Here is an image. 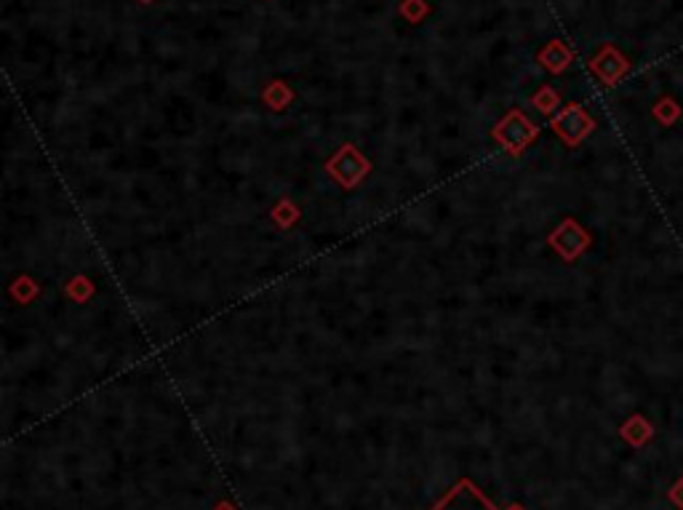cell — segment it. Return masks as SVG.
<instances>
[{"mask_svg":"<svg viewBox=\"0 0 683 510\" xmlns=\"http://www.w3.org/2000/svg\"><path fill=\"white\" fill-rule=\"evenodd\" d=\"M94 292H97L94 284H91L89 278H83V276H75L70 284H64V294H67L70 300H75V302H86Z\"/></svg>","mask_w":683,"mask_h":510,"instance_id":"cell-13","label":"cell"},{"mask_svg":"<svg viewBox=\"0 0 683 510\" xmlns=\"http://www.w3.org/2000/svg\"><path fill=\"white\" fill-rule=\"evenodd\" d=\"M505 510H526V508H523V506H518V503H512V506H508Z\"/></svg>","mask_w":683,"mask_h":510,"instance_id":"cell-16","label":"cell"},{"mask_svg":"<svg viewBox=\"0 0 683 510\" xmlns=\"http://www.w3.org/2000/svg\"><path fill=\"white\" fill-rule=\"evenodd\" d=\"M430 510H500L470 479L454 481Z\"/></svg>","mask_w":683,"mask_h":510,"instance_id":"cell-4","label":"cell"},{"mask_svg":"<svg viewBox=\"0 0 683 510\" xmlns=\"http://www.w3.org/2000/svg\"><path fill=\"white\" fill-rule=\"evenodd\" d=\"M299 208L289 200V198H281L275 206H273V222L278 225V227H283V230H291L297 222H299Z\"/></svg>","mask_w":683,"mask_h":510,"instance_id":"cell-9","label":"cell"},{"mask_svg":"<svg viewBox=\"0 0 683 510\" xmlns=\"http://www.w3.org/2000/svg\"><path fill=\"white\" fill-rule=\"evenodd\" d=\"M262 102L275 110V113H283L291 102H294V91L286 81H270L262 91Z\"/></svg>","mask_w":683,"mask_h":510,"instance_id":"cell-8","label":"cell"},{"mask_svg":"<svg viewBox=\"0 0 683 510\" xmlns=\"http://www.w3.org/2000/svg\"><path fill=\"white\" fill-rule=\"evenodd\" d=\"M326 174L340 184L342 190H355L371 174V161L352 142H344L326 161Z\"/></svg>","mask_w":683,"mask_h":510,"instance_id":"cell-2","label":"cell"},{"mask_svg":"<svg viewBox=\"0 0 683 510\" xmlns=\"http://www.w3.org/2000/svg\"><path fill=\"white\" fill-rule=\"evenodd\" d=\"M547 243L563 257V259H577L587 246H590V235L574 222V219H563L550 235H547Z\"/></svg>","mask_w":683,"mask_h":510,"instance_id":"cell-5","label":"cell"},{"mask_svg":"<svg viewBox=\"0 0 683 510\" xmlns=\"http://www.w3.org/2000/svg\"><path fill=\"white\" fill-rule=\"evenodd\" d=\"M214 510H238V508H235V506H232V503H227V500H222V503H216V506H214Z\"/></svg>","mask_w":683,"mask_h":510,"instance_id":"cell-15","label":"cell"},{"mask_svg":"<svg viewBox=\"0 0 683 510\" xmlns=\"http://www.w3.org/2000/svg\"><path fill=\"white\" fill-rule=\"evenodd\" d=\"M679 115H681V107H679V102H676V99H670V97L660 99V102H657V107H654V118H657V121H662L665 126H670Z\"/></svg>","mask_w":683,"mask_h":510,"instance_id":"cell-14","label":"cell"},{"mask_svg":"<svg viewBox=\"0 0 683 510\" xmlns=\"http://www.w3.org/2000/svg\"><path fill=\"white\" fill-rule=\"evenodd\" d=\"M398 13L409 21V24H422L430 16V3L427 0H401Z\"/></svg>","mask_w":683,"mask_h":510,"instance_id":"cell-10","label":"cell"},{"mask_svg":"<svg viewBox=\"0 0 683 510\" xmlns=\"http://www.w3.org/2000/svg\"><path fill=\"white\" fill-rule=\"evenodd\" d=\"M38 292H40V286H38L30 276H19V278L11 284V294H13V300H16L19 305H30V302L38 297Z\"/></svg>","mask_w":683,"mask_h":510,"instance_id":"cell-12","label":"cell"},{"mask_svg":"<svg viewBox=\"0 0 683 510\" xmlns=\"http://www.w3.org/2000/svg\"><path fill=\"white\" fill-rule=\"evenodd\" d=\"M550 129L569 145V148H577L579 142H585L593 129H595V121L585 113L582 105H566L561 107L552 121H550Z\"/></svg>","mask_w":683,"mask_h":510,"instance_id":"cell-3","label":"cell"},{"mask_svg":"<svg viewBox=\"0 0 683 510\" xmlns=\"http://www.w3.org/2000/svg\"><path fill=\"white\" fill-rule=\"evenodd\" d=\"M536 62L550 72V75H561L571 67L574 62V51L563 43V40H550L539 54H536Z\"/></svg>","mask_w":683,"mask_h":510,"instance_id":"cell-7","label":"cell"},{"mask_svg":"<svg viewBox=\"0 0 683 510\" xmlns=\"http://www.w3.org/2000/svg\"><path fill=\"white\" fill-rule=\"evenodd\" d=\"M590 70H593V75L603 83V86H617L625 75H628V70H630V62L614 48V46H603L593 59H590Z\"/></svg>","mask_w":683,"mask_h":510,"instance_id":"cell-6","label":"cell"},{"mask_svg":"<svg viewBox=\"0 0 683 510\" xmlns=\"http://www.w3.org/2000/svg\"><path fill=\"white\" fill-rule=\"evenodd\" d=\"M531 105H534L539 113H544V115H552V113L561 107V97H558V91H555V89H550V86H542L536 94H531Z\"/></svg>","mask_w":683,"mask_h":510,"instance_id":"cell-11","label":"cell"},{"mask_svg":"<svg viewBox=\"0 0 683 510\" xmlns=\"http://www.w3.org/2000/svg\"><path fill=\"white\" fill-rule=\"evenodd\" d=\"M492 137L508 156H523L526 148L539 137V126L531 123L520 110H508L492 129Z\"/></svg>","mask_w":683,"mask_h":510,"instance_id":"cell-1","label":"cell"},{"mask_svg":"<svg viewBox=\"0 0 683 510\" xmlns=\"http://www.w3.org/2000/svg\"><path fill=\"white\" fill-rule=\"evenodd\" d=\"M139 3H156V0H139Z\"/></svg>","mask_w":683,"mask_h":510,"instance_id":"cell-17","label":"cell"}]
</instances>
